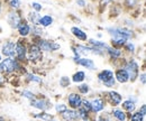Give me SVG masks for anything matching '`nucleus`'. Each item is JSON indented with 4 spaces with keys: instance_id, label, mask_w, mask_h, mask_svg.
<instances>
[{
    "instance_id": "f257e3e1",
    "label": "nucleus",
    "mask_w": 146,
    "mask_h": 121,
    "mask_svg": "<svg viewBox=\"0 0 146 121\" xmlns=\"http://www.w3.org/2000/svg\"><path fill=\"white\" fill-rule=\"evenodd\" d=\"M104 30L109 36L110 46L116 48H123L127 40H135L137 38V32L135 29L127 28L125 26L119 25H109L104 28Z\"/></svg>"
},
{
    "instance_id": "f03ea898",
    "label": "nucleus",
    "mask_w": 146,
    "mask_h": 121,
    "mask_svg": "<svg viewBox=\"0 0 146 121\" xmlns=\"http://www.w3.org/2000/svg\"><path fill=\"white\" fill-rule=\"evenodd\" d=\"M28 71V66L21 64L15 57H3L0 62V72L7 77L11 79L14 76H23Z\"/></svg>"
},
{
    "instance_id": "7ed1b4c3",
    "label": "nucleus",
    "mask_w": 146,
    "mask_h": 121,
    "mask_svg": "<svg viewBox=\"0 0 146 121\" xmlns=\"http://www.w3.org/2000/svg\"><path fill=\"white\" fill-rule=\"evenodd\" d=\"M118 66L126 69L128 76H129V83L130 84H135L137 82L138 75L141 73V62L136 56H131V57L124 56L116 67H118Z\"/></svg>"
},
{
    "instance_id": "20e7f679",
    "label": "nucleus",
    "mask_w": 146,
    "mask_h": 121,
    "mask_svg": "<svg viewBox=\"0 0 146 121\" xmlns=\"http://www.w3.org/2000/svg\"><path fill=\"white\" fill-rule=\"evenodd\" d=\"M96 79L98 84L104 87L107 90H112L117 87V82L113 76V69H102L97 72Z\"/></svg>"
},
{
    "instance_id": "39448f33",
    "label": "nucleus",
    "mask_w": 146,
    "mask_h": 121,
    "mask_svg": "<svg viewBox=\"0 0 146 121\" xmlns=\"http://www.w3.org/2000/svg\"><path fill=\"white\" fill-rule=\"evenodd\" d=\"M29 106L36 111H48L51 112L53 109L54 102L44 93H36V97L28 102Z\"/></svg>"
},
{
    "instance_id": "423d86ee",
    "label": "nucleus",
    "mask_w": 146,
    "mask_h": 121,
    "mask_svg": "<svg viewBox=\"0 0 146 121\" xmlns=\"http://www.w3.org/2000/svg\"><path fill=\"white\" fill-rule=\"evenodd\" d=\"M31 42V40H29ZM32 43H35L38 45V47L40 48V51L44 53L45 55H51V54H54L61 51V44L52 38H47V37H42V38H38L36 40L32 42Z\"/></svg>"
},
{
    "instance_id": "0eeeda50",
    "label": "nucleus",
    "mask_w": 146,
    "mask_h": 121,
    "mask_svg": "<svg viewBox=\"0 0 146 121\" xmlns=\"http://www.w3.org/2000/svg\"><path fill=\"white\" fill-rule=\"evenodd\" d=\"M45 54L40 51L38 45L35 43H28V51H27V63L28 66H37L43 63Z\"/></svg>"
},
{
    "instance_id": "6e6552de",
    "label": "nucleus",
    "mask_w": 146,
    "mask_h": 121,
    "mask_svg": "<svg viewBox=\"0 0 146 121\" xmlns=\"http://www.w3.org/2000/svg\"><path fill=\"white\" fill-rule=\"evenodd\" d=\"M3 17H5L7 26L13 32H16L19 24L25 18V14H24V10H8V9H6Z\"/></svg>"
},
{
    "instance_id": "1a4fd4ad",
    "label": "nucleus",
    "mask_w": 146,
    "mask_h": 121,
    "mask_svg": "<svg viewBox=\"0 0 146 121\" xmlns=\"http://www.w3.org/2000/svg\"><path fill=\"white\" fill-rule=\"evenodd\" d=\"M28 38H16V50H15V58L21 64L28 66L27 63V51H28Z\"/></svg>"
},
{
    "instance_id": "9d476101",
    "label": "nucleus",
    "mask_w": 146,
    "mask_h": 121,
    "mask_svg": "<svg viewBox=\"0 0 146 121\" xmlns=\"http://www.w3.org/2000/svg\"><path fill=\"white\" fill-rule=\"evenodd\" d=\"M90 99L91 102V114L92 116H97L104 111L107 110L108 105L106 103V100L104 99V97L101 95V92L99 93H94L92 95L88 97Z\"/></svg>"
},
{
    "instance_id": "9b49d317",
    "label": "nucleus",
    "mask_w": 146,
    "mask_h": 121,
    "mask_svg": "<svg viewBox=\"0 0 146 121\" xmlns=\"http://www.w3.org/2000/svg\"><path fill=\"white\" fill-rule=\"evenodd\" d=\"M101 95H102L104 99L106 100L107 105L110 106V108L119 106L120 103L123 102V100H124V95H123L119 91H117L116 89L102 91V92H101Z\"/></svg>"
},
{
    "instance_id": "f8f14e48",
    "label": "nucleus",
    "mask_w": 146,
    "mask_h": 121,
    "mask_svg": "<svg viewBox=\"0 0 146 121\" xmlns=\"http://www.w3.org/2000/svg\"><path fill=\"white\" fill-rule=\"evenodd\" d=\"M71 61H72L76 66L82 67V69H86L87 71L96 72L98 69L94 60L92 57H90V56H80V57L71 56Z\"/></svg>"
},
{
    "instance_id": "ddd939ff",
    "label": "nucleus",
    "mask_w": 146,
    "mask_h": 121,
    "mask_svg": "<svg viewBox=\"0 0 146 121\" xmlns=\"http://www.w3.org/2000/svg\"><path fill=\"white\" fill-rule=\"evenodd\" d=\"M15 50H16V38L8 37L5 40H2L0 54L2 57H15Z\"/></svg>"
},
{
    "instance_id": "4468645a",
    "label": "nucleus",
    "mask_w": 146,
    "mask_h": 121,
    "mask_svg": "<svg viewBox=\"0 0 146 121\" xmlns=\"http://www.w3.org/2000/svg\"><path fill=\"white\" fill-rule=\"evenodd\" d=\"M123 57H124V53H123L121 48H116L110 45L108 46V48L106 51V58L108 60V62L111 64L112 67H116Z\"/></svg>"
},
{
    "instance_id": "2eb2a0df",
    "label": "nucleus",
    "mask_w": 146,
    "mask_h": 121,
    "mask_svg": "<svg viewBox=\"0 0 146 121\" xmlns=\"http://www.w3.org/2000/svg\"><path fill=\"white\" fill-rule=\"evenodd\" d=\"M23 83L25 85H43L44 84V77L36 72L27 71L23 76H21Z\"/></svg>"
},
{
    "instance_id": "dca6fc26",
    "label": "nucleus",
    "mask_w": 146,
    "mask_h": 121,
    "mask_svg": "<svg viewBox=\"0 0 146 121\" xmlns=\"http://www.w3.org/2000/svg\"><path fill=\"white\" fill-rule=\"evenodd\" d=\"M82 100H83V97L80 95L75 90L68 92V94L65 97V103L68 105V108L73 109V110H78L79 108H81Z\"/></svg>"
},
{
    "instance_id": "f3484780",
    "label": "nucleus",
    "mask_w": 146,
    "mask_h": 121,
    "mask_svg": "<svg viewBox=\"0 0 146 121\" xmlns=\"http://www.w3.org/2000/svg\"><path fill=\"white\" fill-rule=\"evenodd\" d=\"M143 0H119V3L123 8V11L126 14H130L136 9L142 8L143 5Z\"/></svg>"
},
{
    "instance_id": "a211bd4d",
    "label": "nucleus",
    "mask_w": 146,
    "mask_h": 121,
    "mask_svg": "<svg viewBox=\"0 0 146 121\" xmlns=\"http://www.w3.org/2000/svg\"><path fill=\"white\" fill-rule=\"evenodd\" d=\"M70 34L72 35L73 38L79 43H87V40L89 39L88 33L76 25H73L70 27Z\"/></svg>"
},
{
    "instance_id": "6ab92c4d",
    "label": "nucleus",
    "mask_w": 146,
    "mask_h": 121,
    "mask_svg": "<svg viewBox=\"0 0 146 121\" xmlns=\"http://www.w3.org/2000/svg\"><path fill=\"white\" fill-rule=\"evenodd\" d=\"M113 76H115V80L117 82V84H120V85H126L129 83V76H128V73L126 72V69L118 66V67H115L113 69Z\"/></svg>"
},
{
    "instance_id": "aec40b11",
    "label": "nucleus",
    "mask_w": 146,
    "mask_h": 121,
    "mask_svg": "<svg viewBox=\"0 0 146 121\" xmlns=\"http://www.w3.org/2000/svg\"><path fill=\"white\" fill-rule=\"evenodd\" d=\"M31 28H32V25L28 24V21L24 18V20L19 24V26L16 29L17 37H19V38H29V36H31Z\"/></svg>"
},
{
    "instance_id": "412c9836",
    "label": "nucleus",
    "mask_w": 146,
    "mask_h": 121,
    "mask_svg": "<svg viewBox=\"0 0 146 121\" xmlns=\"http://www.w3.org/2000/svg\"><path fill=\"white\" fill-rule=\"evenodd\" d=\"M123 14H124V11H123V8H121L119 1H117V2H115V3H112V5H110L109 7H108V9H107L108 19H110V20L119 18Z\"/></svg>"
},
{
    "instance_id": "4be33fe9",
    "label": "nucleus",
    "mask_w": 146,
    "mask_h": 121,
    "mask_svg": "<svg viewBox=\"0 0 146 121\" xmlns=\"http://www.w3.org/2000/svg\"><path fill=\"white\" fill-rule=\"evenodd\" d=\"M110 117L115 121H127L128 114L120 108V106H116V108H110L108 110Z\"/></svg>"
},
{
    "instance_id": "5701e85b",
    "label": "nucleus",
    "mask_w": 146,
    "mask_h": 121,
    "mask_svg": "<svg viewBox=\"0 0 146 121\" xmlns=\"http://www.w3.org/2000/svg\"><path fill=\"white\" fill-rule=\"evenodd\" d=\"M121 50H123V53H124V56H126V57L136 56L137 51H138L137 50V44L135 43V40H127Z\"/></svg>"
},
{
    "instance_id": "b1692460",
    "label": "nucleus",
    "mask_w": 146,
    "mask_h": 121,
    "mask_svg": "<svg viewBox=\"0 0 146 121\" xmlns=\"http://www.w3.org/2000/svg\"><path fill=\"white\" fill-rule=\"evenodd\" d=\"M31 117L32 119L37 121H51L55 117V114L48 111H36V112H32Z\"/></svg>"
},
{
    "instance_id": "393cba45",
    "label": "nucleus",
    "mask_w": 146,
    "mask_h": 121,
    "mask_svg": "<svg viewBox=\"0 0 146 121\" xmlns=\"http://www.w3.org/2000/svg\"><path fill=\"white\" fill-rule=\"evenodd\" d=\"M46 30L44 28H42L40 26L38 25H35V26H32L31 28V36L28 38V40L31 42H34L38 38H42V37H46Z\"/></svg>"
},
{
    "instance_id": "a878e982",
    "label": "nucleus",
    "mask_w": 146,
    "mask_h": 121,
    "mask_svg": "<svg viewBox=\"0 0 146 121\" xmlns=\"http://www.w3.org/2000/svg\"><path fill=\"white\" fill-rule=\"evenodd\" d=\"M87 44L91 47H96V48H99L102 51H107V48L109 46L108 42H105L104 39H97L94 37H89V39L87 40Z\"/></svg>"
},
{
    "instance_id": "bb28decb",
    "label": "nucleus",
    "mask_w": 146,
    "mask_h": 121,
    "mask_svg": "<svg viewBox=\"0 0 146 121\" xmlns=\"http://www.w3.org/2000/svg\"><path fill=\"white\" fill-rule=\"evenodd\" d=\"M87 77H88V76H87V72H86V71H83V69H76L72 75L70 76L72 84H75V85H76V84H80V83L86 82Z\"/></svg>"
},
{
    "instance_id": "cd10ccee",
    "label": "nucleus",
    "mask_w": 146,
    "mask_h": 121,
    "mask_svg": "<svg viewBox=\"0 0 146 121\" xmlns=\"http://www.w3.org/2000/svg\"><path fill=\"white\" fill-rule=\"evenodd\" d=\"M55 19L53 17V15L51 14H44V15H40V18L38 20V26H40L42 28L46 29L48 27H52L53 24H54Z\"/></svg>"
},
{
    "instance_id": "c85d7f7f",
    "label": "nucleus",
    "mask_w": 146,
    "mask_h": 121,
    "mask_svg": "<svg viewBox=\"0 0 146 121\" xmlns=\"http://www.w3.org/2000/svg\"><path fill=\"white\" fill-rule=\"evenodd\" d=\"M73 44H74V47H75L79 56H89L90 55V46L87 43L73 42Z\"/></svg>"
},
{
    "instance_id": "c756f323",
    "label": "nucleus",
    "mask_w": 146,
    "mask_h": 121,
    "mask_svg": "<svg viewBox=\"0 0 146 121\" xmlns=\"http://www.w3.org/2000/svg\"><path fill=\"white\" fill-rule=\"evenodd\" d=\"M80 95H82L83 98L86 97H89L92 92V87L89 83L87 82H83V83H80V84H76V87L74 89Z\"/></svg>"
},
{
    "instance_id": "7c9ffc66",
    "label": "nucleus",
    "mask_w": 146,
    "mask_h": 121,
    "mask_svg": "<svg viewBox=\"0 0 146 121\" xmlns=\"http://www.w3.org/2000/svg\"><path fill=\"white\" fill-rule=\"evenodd\" d=\"M117 1H119V0H98L97 1V11H98V14L104 15L107 11V9H108L110 5H112Z\"/></svg>"
},
{
    "instance_id": "2f4dec72",
    "label": "nucleus",
    "mask_w": 146,
    "mask_h": 121,
    "mask_svg": "<svg viewBox=\"0 0 146 121\" xmlns=\"http://www.w3.org/2000/svg\"><path fill=\"white\" fill-rule=\"evenodd\" d=\"M60 118L63 121H80L76 110L69 109V108L66 109L65 112H63V113L60 116Z\"/></svg>"
},
{
    "instance_id": "473e14b6",
    "label": "nucleus",
    "mask_w": 146,
    "mask_h": 121,
    "mask_svg": "<svg viewBox=\"0 0 146 121\" xmlns=\"http://www.w3.org/2000/svg\"><path fill=\"white\" fill-rule=\"evenodd\" d=\"M119 106H120L127 114H130V113H133L134 111L137 110V104L135 103V102H133V101H130L127 98L123 100V102L120 103Z\"/></svg>"
},
{
    "instance_id": "72a5a7b5",
    "label": "nucleus",
    "mask_w": 146,
    "mask_h": 121,
    "mask_svg": "<svg viewBox=\"0 0 146 121\" xmlns=\"http://www.w3.org/2000/svg\"><path fill=\"white\" fill-rule=\"evenodd\" d=\"M19 95L21 99L26 100L27 102L32 101L35 97H36V92H34L33 90H31L29 87H23L20 91H19Z\"/></svg>"
},
{
    "instance_id": "f704fd0d",
    "label": "nucleus",
    "mask_w": 146,
    "mask_h": 121,
    "mask_svg": "<svg viewBox=\"0 0 146 121\" xmlns=\"http://www.w3.org/2000/svg\"><path fill=\"white\" fill-rule=\"evenodd\" d=\"M6 9L8 10H23V1L21 0H5Z\"/></svg>"
},
{
    "instance_id": "c9c22d12",
    "label": "nucleus",
    "mask_w": 146,
    "mask_h": 121,
    "mask_svg": "<svg viewBox=\"0 0 146 121\" xmlns=\"http://www.w3.org/2000/svg\"><path fill=\"white\" fill-rule=\"evenodd\" d=\"M40 18V14L38 13H35L33 10H28L25 15V19L28 21V24H31L32 26H35V25H38V20Z\"/></svg>"
},
{
    "instance_id": "e433bc0d",
    "label": "nucleus",
    "mask_w": 146,
    "mask_h": 121,
    "mask_svg": "<svg viewBox=\"0 0 146 121\" xmlns=\"http://www.w3.org/2000/svg\"><path fill=\"white\" fill-rule=\"evenodd\" d=\"M68 109V105L65 103V101H57L53 104V110H54V114L56 117H60L63 112H65Z\"/></svg>"
},
{
    "instance_id": "4c0bfd02",
    "label": "nucleus",
    "mask_w": 146,
    "mask_h": 121,
    "mask_svg": "<svg viewBox=\"0 0 146 121\" xmlns=\"http://www.w3.org/2000/svg\"><path fill=\"white\" fill-rule=\"evenodd\" d=\"M58 85H60V87H62V89H70L71 85H72V82H71L70 76H68V75L60 76V79H58Z\"/></svg>"
},
{
    "instance_id": "58836bf2",
    "label": "nucleus",
    "mask_w": 146,
    "mask_h": 121,
    "mask_svg": "<svg viewBox=\"0 0 146 121\" xmlns=\"http://www.w3.org/2000/svg\"><path fill=\"white\" fill-rule=\"evenodd\" d=\"M76 112H78V116H79V119H80V121L88 120V119H90L91 117H93L90 112H88L87 110H84L82 106H81V108H79V109L76 110Z\"/></svg>"
},
{
    "instance_id": "ea45409f",
    "label": "nucleus",
    "mask_w": 146,
    "mask_h": 121,
    "mask_svg": "<svg viewBox=\"0 0 146 121\" xmlns=\"http://www.w3.org/2000/svg\"><path fill=\"white\" fill-rule=\"evenodd\" d=\"M120 25H121V26H125V27H127V28H131V29H135V28H136V21H135L133 18L129 17V16L123 18Z\"/></svg>"
},
{
    "instance_id": "a19ab883",
    "label": "nucleus",
    "mask_w": 146,
    "mask_h": 121,
    "mask_svg": "<svg viewBox=\"0 0 146 121\" xmlns=\"http://www.w3.org/2000/svg\"><path fill=\"white\" fill-rule=\"evenodd\" d=\"M145 119H146V117H144L143 114H141V113L136 110V111H134L133 113L128 114L127 121H145Z\"/></svg>"
},
{
    "instance_id": "79ce46f5",
    "label": "nucleus",
    "mask_w": 146,
    "mask_h": 121,
    "mask_svg": "<svg viewBox=\"0 0 146 121\" xmlns=\"http://www.w3.org/2000/svg\"><path fill=\"white\" fill-rule=\"evenodd\" d=\"M94 119H96V121H112V118L110 117L108 110H106V111L94 116Z\"/></svg>"
},
{
    "instance_id": "37998d69",
    "label": "nucleus",
    "mask_w": 146,
    "mask_h": 121,
    "mask_svg": "<svg viewBox=\"0 0 146 121\" xmlns=\"http://www.w3.org/2000/svg\"><path fill=\"white\" fill-rule=\"evenodd\" d=\"M75 6L81 10H87L89 8V0H74Z\"/></svg>"
},
{
    "instance_id": "c03bdc74",
    "label": "nucleus",
    "mask_w": 146,
    "mask_h": 121,
    "mask_svg": "<svg viewBox=\"0 0 146 121\" xmlns=\"http://www.w3.org/2000/svg\"><path fill=\"white\" fill-rule=\"evenodd\" d=\"M31 10L35 11V13H38V14H42V11L44 10V6L38 2V1H33L31 3Z\"/></svg>"
},
{
    "instance_id": "a18cd8bd",
    "label": "nucleus",
    "mask_w": 146,
    "mask_h": 121,
    "mask_svg": "<svg viewBox=\"0 0 146 121\" xmlns=\"http://www.w3.org/2000/svg\"><path fill=\"white\" fill-rule=\"evenodd\" d=\"M84 110H87L88 112H90L91 113V102H90V99L88 98V97H86V98H83V100H82V105H81Z\"/></svg>"
},
{
    "instance_id": "49530a36",
    "label": "nucleus",
    "mask_w": 146,
    "mask_h": 121,
    "mask_svg": "<svg viewBox=\"0 0 146 121\" xmlns=\"http://www.w3.org/2000/svg\"><path fill=\"white\" fill-rule=\"evenodd\" d=\"M137 82H138L142 87H145L146 85V72L145 71H141L139 75H138V79H137Z\"/></svg>"
},
{
    "instance_id": "de8ad7c7",
    "label": "nucleus",
    "mask_w": 146,
    "mask_h": 121,
    "mask_svg": "<svg viewBox=\"0 0 146 121\" xmlns=\"http://www.w3.org/2000/svg\"><path fill=\"white\" fill-rule=\"evenodd\" d=\"M7 83H8V79L0 72V90L1 89H5L6 85H7Z\"/></svg>"
},
{
    "instance_id": "09e8293b",
    "label": "nucleus",
    "mask_w": 146,
    "mask_h": 121,
    "mask_svg": "<svg viewBox=\"0 0 146 121\" xmlns=\"http://www.w3.org/2000/svg\"><path fill=\"white\" fill-rule=\"evenodd\" d=\"M137 111H138L141 114H143L144 117H146V104L142 103L139 106H137Z\"/></svg>"
},
{
    "instance_id": "8fccbe9b",
    "label": "nucleus",
    "mask_w": 146,
    "mask_h": 121,
    "mask_svg": "<svg viewBox=\"0 0 146 121\" xmlns=\"http://www.w3.org/2000/svg\"><path fill=\"white\" fill-rule=\"evenodd\" d=\"M127 99H129L133 102H135L136 104H138V102H139V97L136 95V94H129V95H127Z\"/></svg>"
},
{
    "instance_id": "3c124183",
    "label": "nucleus",
    "mask_w": 146,
    "mask_h": 121,
    "mask_svg": "<svg viewBox=\"0 0 146 121\" xmlns=\"http://www.w3.org/2000/svg\"><path fill=\"white\" fill-rule=\"evenodd\" d=\"M6 11V6H5V0H0V18L3 17Z\"/></svg>"
},
{
    "instance_id": "603ef678",
    "label": "nucleus",
    "mask_w": 146,
    "mask_h": 121,
    "mask_svg": "<svg viewBox=\"0 0 146 121\" xmlns=\"http://www.w3.org/2000/svg\"><path fill=\"white\" fill-rule=\"evenodd\" d=\"M102 37H104V34H102L101 32H98V34L96 35L94 38H97V39H102Z\"/></svg>"
},
{
    "instance_id": "864d4df0",
    "label": "nucleus",
    "mask_w": 146,
    "mask_h": 121,
    "mask_svg": "<svg viewBox=\"0 0 146 121\" xmlns=\"http://www.w3.org/2000/svg\"><path fill=\"white\" fill-rule=\"evenodd\" d=\"M51 121H63V120H62L60 117H56V116H55L54 118H53V119H52Z\"/></svg>"
},
{
    "instance_id": "5fc2aeb1",
    "label": "nucleus",
    "mask_w": 146,
    "mask_h": 121,
    "mask_svg": "<svg viewBox=\"0 0 146 121\" xmlns=\"http://www.w3.org/2000/svg\"><path fill=\"white\" fill-rule=\"evenodd\" d=\"M0 121H8V119L5 117V116H2V114H0Z\"/></svg>"
},
{
    "instance_id": "6e6d98bb",
    "label": "nucleus",
    "mask_w": 146,
    "mask_h": 121,
    "mask_svg": "<svg viewBox=\"0 0 146 121\" xmlns=\"http://www.w3.org/2000/svg\"><path fill=\"white\" fill-rule=\"evenodd\" d=\"M83 121H96V119H94V116H93V117H91L90 119H88V120H83Z\"/></svg>"
},
{
    "instance_id": "4d7b16f0",
    "label": "nucleus",
    "mask_w": 146,
    "mask_h": 121,
    "mask_svg": "<svg viewBox=\"0 0 146 121\" xmlns=\"http://www.w3.org/2000/svg\"><path fill=\"white\" fill-rule=\"evenodd\" d=\"M97 1L98 0H89V2H91V3H97Z\"/></svg>"
},
{
    "instance_id": "13d9d810",
    "label": "nucleus",
    "mask_w": 146,
    "mask_h": 121,
    "mask_svg": "<svg viewBox=\"0 0 146 121\" xmlns=\"http://www.w3.org/2000/svg\"><path fill=\"white\" fill-rule=\"evenodd\" d=\"M1 44H2V39L0 38V47H1Z\"/></svg>"
},
{
    "instance_id": "bf43d9fd",
    "label": "nucleus",
    "mask_w": 146,
    "mask_h": 121,
    "mask_svg": "<svg viewBox=\"0 0 146 121\" xmlns=\"http://www.w3.org/2000/svg\"><path fill=\"white\" fill-rule=\"evenodd\" d=\"M32 121H37V120H34V119H32Z\"/></svg>"
},
{
    "instance_id": "052dcab7",
    "label": "nucleus",
    "mask_w": 146,
    "mask_h": 121,
    "mask_svg": "<svg viewBox=\"0 0 146 121\" xmlns=\"http://www.w3.org/2000/svg\"><path fill=\"white\" fill-rule=\"evenodd\" d=\"M143 1H144V0H143Z\"/></svg>"
}]
</instances>
